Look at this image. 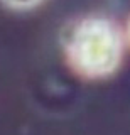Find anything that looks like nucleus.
Instances as JSON below:
<instances>
[{"label":"nucleus","instance_id":"1","mask_svg":"<svg viewBox=\"0 0 130 135\" xmlns=\"http://www.w3.org/2000/svg\"><path fill=\"white\" fill-rule=\"evenodd\" d=\"M66 56L71 68L85 78L110 76L123 56L120 29L107 17L79 20L66 41Z\"/></svg>","mask_w":130,"mask_h":135},{"label":"nucleus","instance_id":"2","mask_svg":"<svg viewBox=\"0 0 130 135\" xmlns=\"http://www.w3.org/2000/svg\"><path fill=\"white\" fill-rule=\"evenodd\" d=\"M42 0H0L2 5L12 10H31V8L37 7Z\"/></svg>","mask_w":130,"mask_h":135},{"label":"nucleus","instance_id":"3","mask_svg":"<svg viewBox=\"0 0 130 135\" xmlns=\"http://www.w3.org/2000/svg\"><path fill=\"white\" fill-rule=\"evenodd\" d=\"M128 37H130V24H128Z\"/></svg>","mask_w":130,"mask_h":135}]
</instances>
